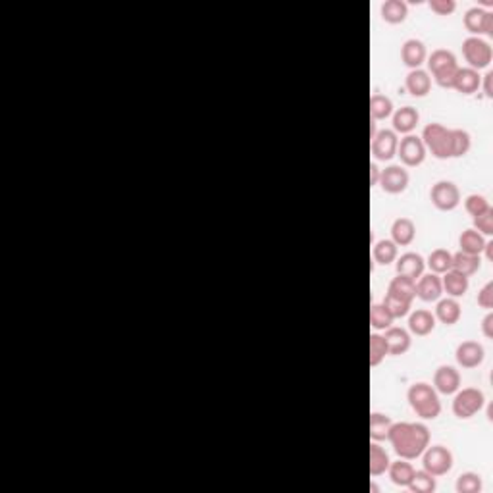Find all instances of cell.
<instances>
[{
	"instance_id": "1",
	"label": "cell",
	"mask_w": 493,
	"mask_h": 493,
	"mask_svg": "<svg viewBox=\"0 0 493 493\" xmlns=\"http://www.w3.org/2000/svg\"><path fill=\"white\" fill-rule=\"evenodd\" d=\"M388 440L399 459L414 461L430 445V430L420 422H393Z\"/></svg>"
},
{
	"instance_id": "2",
	"label": "cell",
	"mask_w": 493,
	"mask_h": 493,
	"mask_svg": "<svg viewBox=\"0 0 493 493\" xmlns=\"http://www.w3.org/2000/svg\"><path fill=\"white\" fill-rule=\"evenodd\" d=\"M407 399L412 411L416 412V416H420L424 420H433L442 412V401L438 397V391L426 381L412 383L407 391Z\"/></svg>"
},
{
	"instance_id": "3",
	"label": "cell",
	"mask_w": 493,
	"mask_h": 493,
	"mask_svg": "<svg viewBox=\"0 0 493 493\" xmlns=\"http://www.w3.org/2000/svg\"><path fill=\"white\" fill-rule=\"evenodd\" d=\"M428 68L435 83L443 89H453V83L459 72V62L457 56L447 49H438L428 56Z\"/></svg>"
},
{
	"instance_id": "4",
	"label": "cell",
	"mask_w": 493,
	"mask_h": 493,
	"mask_svg": "<svg viewBox=\"0 0 493 493\" xmlns=\"http://www.w3.org/2000/svg\"><path fill=\"white\" fill-rule=\"evenodd\" d=\"M422 143L426 151H430L435 158L445 160L451 158V129H447L442 123H428L422 131Z\"/></svg>"
},
{
	"instance_id": "5",
	"label": "cell",
	"mask_w": 493,
	"mask_h": 493,
	"mask_svg": "<svg viewBox=\"0 0 493 493\" xmlns=\"http://www.w3.org/2000/svg\"><path fill=\"white\" fill-rule=\"evenodd\" d=\"M483 405H485L483 391L476 390V388H464V390L457 391V395L453 399V414L461 420H468L474 414L482 411Z\"/></svg>"
},
{
	"instance_id": "6",
	"label": "cell",
	"mask_w": 493,
	"mask_h": 493,
	"mask_svg": "<svg viewBox=\"0 0 493 493\" xmlns=\"http://www.w3.org/2000/svg\"><path fill=\"white\" fill-rule=\"evenodd\" d=\"M422 466L424 470L435 478L445 476V474L451 472L453 468V453L443 447V445H428L426 451L422 453Z\"/></svg>"
},
{
	"instance_id": "7",
	"label": "cell",
	"mask_w": 493,
	"mask_h": 493,
	"mask_svg": "<svg viewBox=\"0 0 493 493\" xmlns=\"http://www.w3.org/2000/svg\"><path fill=\"white\" fill-rule=\"evenodd\" d=\"M462 54L466 62L470 64V68L480 72L483 68H488L493 60V51L490 42L483 41L480 37H468L462 41Z\"/></svg>"
},
{
	"instance_id": "8",
	"label": "cell",
	"mask_w": 493,
	"mask_h": 493,
	"mask_svg": "<svg viewBox=\"0 0 493 493\" xmlns=\"http://www.w3.org/2000/svg\"><path fill=\"white\" fill-rule=\"evenodd\" d=\"M430 199L433 206L442 212H451L461 205V191L453 181H438L433 184L430 191Z\"/></svg>"
},
{
	"instance_id": "9",
	"label": "cell",
	"mask_w": 493,
	"mask_h": 493,
	"mask_svg": "<svg viewBox=\"0 0 493 493\" xmlns=\"http://www.w3.org/2000/svg\"><path fill=\"white\" fill-rule=\"evenodd\" d=\"M397 156L401 158V162L409 168H416L426 160V147L422 143L420 137L416 135H405L399 141L397 147Z\"/></svg>"
},
{
	"instance_id": "10",
	"label": "cell",
	"mask_w": 493,
	"mask_h": 493,
	"mask_svg": "<svg viewBox=\"0 0 493 493\" xmlns=\"http://www.w3.org/2000/svg\"><path fill=\"white\" fill-rule=\"evenodd\" d=\"M462 21H464L466 31L472 33L474 37H480V35L493 37V14L490 10H483L482 6L466 10Z\"/></svg>"
},
{
	"instance_id": "11",
	"label": "cell",
	"mask_w": 493,
	"mask_h": 493,
	"mask_svg": "<svg viewBox=\"0 0 493 493\" xmlns=\"http://www.w3.org/2000/svg\"><path fill=\"white\" fill-rule=\"evenodd\" d=\"M397 147H399V137L393 129H381L372 139L370 151L376 160L380 162H390L393 156H397Z\"/></svg>"
},
{
	"instance_id": "12",
	"label": "cell",
	"mask_w": 493,
	"mask_h": 493,
	"mask_svg": "<svg viewBox=\"0 0 493 493\" xmlns=\"http://www.w3.org/2000/svg\"><path fill=\"white\" fill-rule=\"evenodd\" d=\"M378 185H381V189L390 195H399L409 187V174L401 166H388L385 170H381Z\"/></svg>"
},
{
	"instance_id": "13",
	"label": "cell",
	"mask_w": 493,
	"mask_h": 493,
	"mask_svg": "<svg viewBox=\"0 0 493 493\" xmlns=\"http://www.w3.org/2000/svg\"><path fill=\"white\" fill-rule=\"evenodd\" d=\"M455 359L462 368H478L485 359V351L478 341H462L455 351Z\"/></svg>"
},
{
	"instance_id": "14",
	"label": "cell",
	"mask_w": 493,
	"mask_h": 493,
	"mask_svg": "<svg viewBox=\"0 0 493 493\" xmlns=\"http://www.w3.org/2000/svg\"><path fill=\"white\" fill-rule=\"evenodd\" d=\"M461 388V374L453 366H440L433 374V390L442 395H453Z\"/></svg>"
},
{
	"instance_id": "15",
	"label": "cell",
	"mask_w": 493,
	"mask_h": 493,
	"mask_svg": "<svg viewBox=\"0 0 493 493\" xmlns=\"http://www.w3.org/2000/svg\"><path fill=\"white\" fill-rule=\"evenodd\" d=\"M443 295L442 277L438 274H422L416 283V297L424 303H435Z\"/></svg>"
},
{
	"instance_id": "16",
	"label": "cell",
	"mask_w": 493,
	"mask_h": 493,
	"mask_svg": "<svg viewBox=\"0 0 493 493\" xmlns=\"http://www.w3.org/2000/svg\"><path fill=\"white\" fill-rule=\"evenodd\" d=\"M428 58V52H426V45L418 39H409V41L403 42L401 47V60L407 68L411 70H420V66Z\"/></svg>"
},
{
	"instance_id": "17",
	"label": "cell",
	"mask_w": 493,
	"mask_h": 493,
	"mask_svg": "<svg viewBox=\"0 0 493 493\" xmlns=\"http://www.w3.org/2000/svg\"><path fill=\"white\" fill-rule=\"evenodd\" d=\"M395 268H397V276L411 277V279L416 281V279L424 274L426 260H424L422 255H418V253H405V255H401V257L397 258Z\"/></svg>"
},
{
	"instance_id": "18",
	"label": "cell",
	"mask_w": 493,
	"mask_h": 493,
	"mask_svg": "<svg viewBox=\"0 0 493 493\" xmlns=\"http://www.w3.org/2000/svg\"><path fill=\"white\" fill-rule=\"evenodd\" d=\"M385 345H388V353L393 355V357H399V355H405L407 351L411 349V333L407 331L405 328H391L385 329Z\"/></svg>"
},
{
	"instance_id": "19",
	"label": "cell",
	"mask_w": 493,
	"mask_h": 493,
	"mask_svg": "<svg viewBox=\"0 0 493 493\" xmlns=\"http://www.w3.org/2000/svg\"><path fill=\"white\" fill-rule=\"evenodd\" d=\"M420 122V114L416 108L412 106H403L397 112L393 114V131L395 134L411 135L414 131V127Z\"/></svg>"
},
{
	"instance_id": "20",
	"label": "cell",
	"mask_w": 493,
	"mask_h": 493,
	"mask_svg": "<svg viewBox=\"0 0 493 493\" xmlns=\"http://www.w3.org/2000/svg\"><path fill=\"white\" fill-rule=\"evenodd\" d=\"M482 85V77L480 73L472 70V68H459L457 72V77H455V83H453V89L461 94H474L478 92Z\"/></svg>"
},
{
	"instance_id": "21",
	"label": "cell",
	"mask_w": 493,
	"mask_h": 493,
	"mask_svg": "<svg viewBox=\"0 0 493 493\" xmlns=\"http://www.w3.org/2000/svg\"><path fill=\"white\" fill-rule=\"evenodd\" d=\"M416 237V226L411 218H397L391 224V241L397 246L411 245Z\"/></svg>"
},
{
	"instance_id": "22",
	"label": "cell",
	"mask_w": 493,
	"mask_h": 493,
	"mask_svg": "<svg viewBox=\"0 0 493 493\" xmlns=\"http://www.w3.org/2000/svg\"><path fill=\"white\" fill-rule=\"evenodd\" d=\"M409 329L414 336H420V338L430 336L431 331L435 329V316L426 308H418L409 316Z\"/></svg>"
},
{
	"instance_id": "23",
	"label": "cell",
	"mask_w": 493,
	"mask_h": 493,
	"mask_svg": "<svg viewBox=\"0 0 493 493\" xmlns=\"http://www.w3.org/2000/svg\"><path fill=\"white\" fill-rule=\"evenodd\" d=\"M442 286H443V291H447V295H451L453 299L457 297H462L466 291H468V276H464L461 272H457V270H447L445 274H443V279H442Z\"/></svg>"
},
{
	"instance_id": "24",
	"label": "cell",
	"mask_w": 493,
	"mask_h": 493,
	"mask_svg": "<svg viewBox=\"0 0 493 493\" xmlns=\"http://www.w3.org/2000/svg\"><path fill=\"white\" fill-rule=\"evenodd\" d=\"M461 305H459V301L457 299H442V301H438V307H435V320H440L442 324L445 326H453V324H457L459 320H461Z\"/></svg>"
},
{
	"instance_id": "25",
	"label": "cell",
	"mask_w": 493,
	"mask_h": 493,
	"mask_svg": "<svg viewBox=\"0 0 493 493\" xmlns=\"http://www.w3.org/2000/svg\"><path fill=\"white\" fill-rule=\"evenodd\" d=\"M388 295L401 299V301H407V303H412L414 297H416V281L405 276L393 277L390 288H388Z\"/></svg>"
},
{
	"instance_id": "26",
	"label": "cell",
	"mask_w": 493,
	"mask_h": 493,
	"mask_svg": "<svg viewBox=\"0 0 493 493\" xmlns=\"http://www.w3.org/2000/svg\"><path fill=\"white\" fill-rule=\"evenodd\" d=\"M407 91L411 92L412 97H426L431 91V77L430 73L426 70H411V73L407 75Z\"/></svg>"
},
{
	"instance_id": "27",
	"label": "cell",
	"mask_w": 493,
	"mask_h": 493,
	"mask_svg": "<svg viewBox=\"0 0 493 493\" xmlns=\"http://www.w3.org/2000/svg\"><path fill=\"white\" fill-rule=\"evenodd\" d=\"M485 237L482 233H478L474 227H468V229H464L459 237V245H461V251L462 253H466V255H476V257H480L483 253V246H485Z\"/></svg>"
},
{
	"instance_id": "28",
	"label": "cell",
	"mask_w": 493,
	"mask_h": 493,
	"mask_svg": "<svg viewBox=\"0 0 493 493\" xmlns=\"http://www.w3.org/2000/svg\"><path fill=\"white\" fill-rule=\"evenodd\" d=\"M388 472H390L391 482L395 483V485H399V488H409V483L412 482V478H414V472H416V470H414V466H412L411 462H407L405 459H399V461L391 462Z\"/></svg>"
},
{
	"instance_id": "29",
	"label": "cell",
	"mask_w": 493,
	"mask_h": 493,
	"mask_svg": "<svg viewBox=\"0 0 493 493\" xmlns=\"http://www.w3.org/2000/svg\"><path fill=\"white\" fill-rule=\"evenodd\" d=\"M407 16H409V6L403 0H385L381 4V18L391 25L403 23L407 20Z\"/></svg>"
},
{
	"instance_id": "30",
	"label": "cell",
	"mask_w": 493,
	"mask_h": 493,
	"mask_svg": "<svg viewBox=\"0 0 493 493\" xmlns=\"http://www.w3.org/2000/svg\"><path fill=\"white\" fill-rule=\"evenodd\" d=\"M390 455L378 445V442L370 443V476H381L390 468Z\"/></svg>"
},
{
	"instance_id": "31",
	"label": "cell",
	"mask_w": 493,
	"mask_h": 493,
	"mask_svg": "<svg viewBox=\"0 0 493 493\" xmlns=\"http://www.w3.org/2000/svg\"><path fill=\"white\" fill-rule=\"evenodd\" d=\"M372 257L380 264V266H388L391 262H395L399 257V249L391 241V239H380L374 249H372Z\"/></svg>"
},
{
	"instance_id": "32",
	"label": "cell",
	"mask_w": 493,
	"mask_h": 493,
	"mask_svg": "<svg viewBox=\"0 0 493 493\" xmlns=\"http://www.w3.org/2000/svg\"><path fill=\"white\" fill-rule=\"evenodd\" d=\"M391 424H393L391 416L383 414V412H372L370 414V438H372V442L388 440Z\"/></svg>"
},
{
	"instance_id": "33",
	"label": "cell",
	"mask_w": 493,
	"mask_h": 493,
	"mask_svg": "<svg viewBox=\"0 0 493 493\" xmlns=\"http://www.w3.org/2000/svg\"><path fill=\"white\" fill-rule=\"evenodd\" d=\"M482 266V258L476 257V255H466V253H455L453 255V270H457V272H461L464 276H472L476 274L478 270Z\"/></svg>"
},
{
	"instance_id": "34",
	"label": "cell",
	"mask_w": 493,
	"mask_h": 493,
	"mask_svg": "<svg viewBox=\"0 0 493 493\" xmlns=\"http://www.w3.org/2000/svg\"><path fill=\"white\" fill-rule=\"evenodd\" d=\"M390 116H393V103L391 99H388L385 94H372L370 99V118L374 122H380V120H388Z\"/></svg>"
},
{
	"instance_id": "35",
	"label": "cell",
	"mask_w": 493,
	"mask_h": 493,
	"mask_svg": "<svg viewBox=\"0 0 493 493\" xmlns=\"http://www.w3.org/2000/svg\"><path fill=\"white\" fill-rule=\"evenodd\" d=\"M426 264L430 266L431 274H438V276L445 274L453 266V253H449L447 249H435L430 253Z\"/></svg>"
},
{
	"instance_id": "36",
	"label": "cell",
	"mask_w": 493,
	"mask_h": 493,
	"mask_svg": "<svg viewBox=\"0 0 493 493\" xmlns=\"http://www.w3.org/2000/svg\"><path fill=\"white\" fill-rule=\"evenodd\" d=\"M472 147L470 134L464 129H451V158H461L464 154H468Z\"/></svg>"
},
{
	"instance_id": "37",
	"label": "cell",
	"mask_w": 493,
	"mask_h": 493,
	"mask_svg": "<svg viewBox=\"0 0 493 493\" xmlns=\"http://www.w3.org/2000/svg\"><path fill=\"white\" fill-rule=\"evenodd\" d=\"M455 488H457V492L459 493H480L483 488L482 476L476 472L461 474V476L457 478Z\"/></svg>"
},
{
	"instance_id": "38",
	"label": "cell",
	"mask_w": 493,
	"mask_h": 493,
	"mask_svg": "<svg viewBox=\"0 0 493 493\" xmlns=\"http://www.w3.org/2000/svg\"><path fill=\"white\" fill-rule=\"evenodd\" d=\"M390 353H388V345H385V339L378 336V333H372L370 336V366L376 368L380 366L381 360L385 359Z\"/></svg>"
},
{
	"instance_id": "39",
	"label": "cell",
	"mask_w": 493,
	"mask_h": 493,
	"mask_svg": "<svg viewBox=\"0 0 493 493\" xmlns=\"http://www.w3.org/2000/svg\"><path fill=\"white\" fill-rule=\"evenodd\" d=\"M391 324H393V316L383 305H372L370 307V326L372 328L378 329V331H381V329L385 331L388 328H391Z\"/></svg>"
},
{
	"instance_id": "40",
	"label": "cell",
	"mask_w": 493,
	"mask_h": 493,
	"mask_svg": "<svg viewBox=\"0 0 493 493\" xmlns=\"http://www.w3.org/2000/svg\"><path fill=\"white\" fill-rule=\"evenodd\" d=\"M409 490L412 493H433L435 492V476H431L426 470L414 472V478L409 483Z\"/></svg>"
},
{
	"instance_id": "41",
	"label": "cell",
	"mask_w": 493,
	"mask_h": 493,
	"mask_svg": "<svg viewBox=\"0 0 493 493\" xmlns=\"http://www.w3.org/2000/svg\"><path fill=\"white\" fill-rule=\"evenodd\" d=\"M381 305L388 308V312H390L391 316H393V320H395V318H405V316H407V314L411 312V307H412V303L401 301V299L391 297V295H385Z\"/></svg>"
},
{
	"instance_id": "42",
	"label": "cell",
	"mask_w": 493,
	"mask_h": 493,
	"mask_svg": "<svg viewBox=\"0 0 493 493\" xmlns=\"http://www.w3.org/2000/svg\"><path fill=\"white\" fill-rule=\"evenodd\" d=\"M464 208H466V212L476 218V216L483 214L485 210H490L492 206L488 203V199L483 195H468L466 197V201H464Z\"/></svg>"
},
{
	"instance_id": "43",
	"label": "cell",
	"mask_w": 493,
	"mask_h": 493,
	"mask_svg": "<svg viewBox=\"0 0 493 493\" xmlns=\"http://www.w3.org/2000/svg\"><path fill=\"white\" fill-rule=\"evenodd\" d=\"M474 229L478 233H482L483 237L493 236V208L474 218Z\"/></svg>"
},
{
	"instance_id": "44",
	"label": "cell",
	"mask_w": 493,
	"mask_h": 493,
	"mask_svg": "<svg viewBox=\"0 0 493 493\" xmlns=\"http://www.w3.org/2000/svg\"><path fill=\"white\" fill-rule=\"evenodd\" d=\"M428 6L438 16H451L453 12L457 10V2L455 0H430Z\"/></svg>"
},
{
	"instance_id": "45",
	"label": "cell",
	"mask_w": 493,
	"mask_h": 493,
	"mask_svg": "<svg viewBox=\"0 0 493 493\" xmlns=\"http://www.w3.org/2000/svg\"><path fill=\"white\" fill-rule=\"evenodd\" d=\"M478 305L485 310H492L493 308V281H488L480 293H478Z\"/></svg>"
},
{
	"instance_id": "46",
	"label": "cell",
	"mask_w": 493,
	"mask_h": 493,
	"mask_svg": "<svg viewBox=\"0 0 493 493\" xmlns=\"http://www.w3.org/2000/svg\"><path fill=\"white\" fill-rule=\"evenodd\" d=\"M482 333H483V338H488V339L493 338V314H492V312L483 316V320H482Z\"/></svg>"
},
{
	"instance_id": "47",
	"label": "cell",
	"mask_w": 493,
	"mask_h": 493,
	"mask_svg": "<svg viewBox=\"0 0 493 493\" xmlns=\"http://www.w3.org/2000/svg\"><path fill=\"white\" fill-rule=\"evenodd\" d=\"M483 94H485V99H493V72H488L483 75Z\"/></svg>"
},
{
	"instance_id": "48",
	"label": "cell",
	"mask_w": 493,
	"mask_h": 493,
	"mask_svg": "<svg viewBox=\"0 0 493 493\" xmlns=\"http://www.w3.org/2000/svg\"><path fill=\"white\" fill-rule=\"evenodd\" d=\"M380 174H381V170L378 168V166L370 164V187H374V185L380 184Z\"/></svg>"
},
{
	"instance_id": "49",
	"label": "cell",
	"mask_w": 493,
	"mask_h": 493,
	"mask_svg": "<svg viewBox=\"0 0 493 493\" xmlns=\"http://www.w3.org/2000/svg\"><path fill=\"white\" fill-rule=\"evenodd\" d=\"M483 251H485V257L492 260V258H493V243H492V241H490V243H485Z\"/></svg>"
},
{
	"instance_id": "50",
	"label": "cell",
	"mask_w": 493,
	"mask_h": 493,
	"mask_svg": "<svg viewBox=\"0 0 493 493\" xmlns=\"http://www.w3.org/2000/svg\"><path fill=\"white\" fill-rule=\"evenodd\" d=\"M370 492L378 493V485H374V483H372V485H370Z\"/></svg>"
}]
</instances>
